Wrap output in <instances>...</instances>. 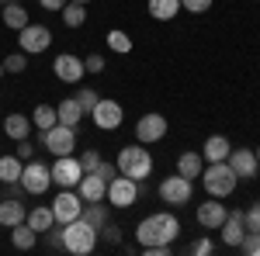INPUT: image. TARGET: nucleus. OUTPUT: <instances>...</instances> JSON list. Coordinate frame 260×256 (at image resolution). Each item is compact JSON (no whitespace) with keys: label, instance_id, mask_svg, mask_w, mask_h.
<instances>
[{"label":"nucleus","instance_id":"42","mask_svg":"<svg viewBox=\"0 0 260 256\" xmlns=\"http://www.w3.org/2000/svg\"><path fill=\"white\" fill-rule=\"evenodd\" d=\"M212 249H215L212 239H198V242H191V253H198V256H208Z\"/></svg>","mask_w":260,"mask_h":256},{"label":"nucleus","instance_id":"10","mask_svg":"<svg viewBox=\"0 0 260 256\" xmlns=\"http://www.w3.org/2000/svg\"><path fill=\"white\" fill-rule=\"evenodd\" d=\"M90 118H94V125H98L101 132H115V128H121V121H125V111H121L118 100L101 97L94 104V111H90Z\"/></svg>","mask_w":260,"mask_h":256},{"label":"nucleus","instance_id":"5","mask_svg":"<svg viewBox=\"0 0 260 256\" xmlns=\"http://www.w3.org/2000/svg\"><path fill=\"white\" fill-rule=\"evenodd\" d=\"M139 180L125 177V173H118V177L108 180V191H104V201L111 204V208H132L136 204V197H139Z\"/></svg>","mask_w":260,"mask_h":256},{"label":"nucleus","instance_id":"20","mask_svg":"<svg viewBox=\"0 0 260 256\" xmlns=\"http://www.w3.org/2000/svg\"><path fill=\"white\" fill-rule=\"evenodd\" d=\"M104 191H108V180H101L98 173H83L77 184V194L83 201H104Z\"/></svg>","mask_w":260,"mask_h":256},{"label":"nucleus","instance_id":"27","mask_svg":"<svg viewBox=\"0 0 260 256\" xmlns=\"http://www.w3.org/2000/svg\"><path fill=\"white\" fill-rule=\"evenodd\" d=\"M24 163L18 156H0V184H18Z\"/></svg>","mask_w":260,"mask_h":256},{"label":"nucleus","instance_id":"8","mask_svg":"<svg viewBox=\"0 0 260 256\" xmlns=\"http://www.w3.org/2000/svg\"><path fill=\"white\" fill-rule=\"evenodd\" d=\"M191 194H194V184L187 177H167L160 184V201L163 204H170V208H184V204H191Z\"/></svg>","mask_w":260,"mask_h":256},{"label":"nucleus","instance_id":"49","mask_svg":"<svg viewBox=\"0 0 260 256\" xmlns=\"http://www.w3.org/2000/svg\"><path fill=\"white\" fill-rule=\"evenodd\" d=\"M4 4H14V0H4Z\"/></svg>","mask_w":260,"mask_h":256},{"label":"nucleus","instance_id":"22","mask_svg":"<svg viewBox=\"0 0 260 256\" xmlns=\"http://www.w3.org/2000/svg\"><path fill=\"white\" fill-rule=\"evenodd\" d=\"M201 170H205V156H201V153H180V159H177L180 177L194 180V177H201Z\"/></svg>","mask_w":260,"mask_h":256},{"label":"nucleus","instance_id":"35","mask_svg":"<svg viewBox=\"0 0 260 256\" xmlns=\"http://www.w3.org/2000/svg\"><path fill=\"white\" fill-rule=\"evenodd\" d=\"M240 249H243V253H250V256H260V232H253V229H246V236H243Z\"/></svg>","mask_w":260,"mask_h":256},{"label":"nucleus","instance_id":"48","mask_svg":"<svg viewBox=\"0 0 260 256\" xmlns=\"http://www.w3.org/2000/svg\"><path fill=\"white\" fill-rule=\"evenodd\" d=\"M77 4H90V0H77Z\"/></svg>","mask_w":260,"mask_h":256},{"label":"nucleus","instance_id":"4","mask_svg":"<svg viewBox=\"0 0 260 256\" xmlns=\"http://www.w3.org/2000/svg\"><path fill=\"white\" fill-rule=\"evenodd\" d=\"M115 166H118V173H125V177L132 180H146L149 173H153V156H149V149H139V145H125L118 153V159H115Z\"/></svg>","mask_w":260,"mask_h":256},{"label":"nucleus","instance_id":"32","mask_svg":"<svg viewBox=\"0 0 260 256\" xmlns=\"http://www.w3.org/2000/svg\"><path fill=\"white\" fill-rule=\"evenodd\" d=\"M104 42H108V49H111V52H121V56H128V52H132V39H128L121 28H111V31L104 35Z\"/></svg>","mask_w":260,"mask_h":256},{"label":"nucleus","instance_id":"2","mask_svg":"<svg viewBox=\"0 0 260 256\" xmlns=\"http://www.w3.org/2000/svg\"><path fill=\"white\" fill-rule=\"evenodd\" d=\"M62 249L73 256H87L98 249V229L87 222V218H73V222H66L62 225Z\"/></svg>","mask_w":260,"mask_h":256},{"label":"nucleus","instance_id":"36","mask_svg":"<svg viewBox=\"0 0 260 256\" xmlns=\"http://www.w3.org/2000/svg\"><path fill=\"white\" fill-rule=\"evenodd\" d=\"M83 73H94V77L104 73V56H101V52H90V56L83 59Z\"/></svg>","mask_w":260,"mask_h":256},{"label":"nucleus","instance_id":"1","mask_svg":"<svg viewBox=\"0 0 260 256\" xmlns=\"http://www.w3.org/2000/svg\"><path fill=\"white\" fill-rule=\"evenodd\" d=\"M180 236V222L170 211H156V215L142 218L136 225V239L139 246H160V242H174Z\"/></svg>","mask_w":260,"mask_h":256},{"label":"nucleus","instance_id":"41","mask_svg":"<svg viewBox=\"0 0 260 256\" xmlns=\"http://www.w3.org/2000/svg\"><path fill=\"white\" fill-rule=\"evenodd\" d=\"M90 173H98L101 180H111V177H118V166H115V163H104V159H101L98 170H90Z\"/></svg>","mask_w":260,"mask_h":256},{"label":"nucleus","instance_id":"29","mask_svg":"<svg viewBox=\"0 0 260 256\" xmlns=\"http://www.w3.org/2000/svg\"><path fill=\"white\" fill-rule=\"evenodd\" d=\"M56 121L59 118H56V107H52V104H39V107L31 111V125H35L39 132H49Z\"/></svg>","mask_w":260,"mask_h":256},{"label":"nucleus","instance_id":"6","mask_svg":"<svg viewBox=\"0 0 260 256\" xmlns=\"http://www.w3.org/2000/svg\"><path fill=\"white\" fill-rule=\"evenodd\" d=\"M42 145H45L52 156H73V149H77V128L56 121L49 132H42Z\"/></svg>","mask_w":260,"mask_h":256},{"label":"nucleus","instance_id":"18","mask_svg":"<svg viewBox=\"0 0 260 256\" xmlns=\"http://www.w3.org/2000/svg\"><path fill=\"white\" fill-rule=\"evenodd\" d=\"M229 153H233V142L225 135H208L205 145H201V156L208 163H222V159H229Z\"/></svg>","mask_w":260,"mask_h":256},{"label":"nucleus","instance_id":"38","mask_svg":"<svg viewBox=\"0 0 260 256\" xmlns=\"http://www.w3.org/2000/svg\"><path fill=\"white\" fill-rule=\"evenodd\" d=\"M243 218H246V229H253V232H260V201H253L246 211H243Z\"/></svg>","mask_w":260,"mask_h":256},{"label":"nucleus","instance_id":"43","mask_svg":"<svg viewBox=\"0 0 260 256\" xmlns=\"http://www.w3.org/2000/svg\"><path fill=\"white\" fill-rule=\"evenodd\" d=\"M31 153H35V149H31V142H28V138H21V142H18V159H21V163H28Z\"/></svg>","mask_w":260,"mask_h":256},{"label":"nucleus","instance_id":"33","mask_svg":"<svg viewBox=\"0 0 260 256\" xmlns=\"http://www.w3.org/2000/svg\"><path fill=\"white\" fill-rule=\"evenodd\" d=\"M28 69V52H14L4 59V73H24Z\"/></svg>","mask_w":260,"mask_h":256},{"label":"nucleus","instance_id":"3","mask_svg":"<svg viewBox=\"0 0 260 256\" xmlns=\"http://www.w3.org/2000/svg\"><path fill=\"white\" fill-rule=\"evenodd\" d=\"M201 184H205L208 197H229L233 191H236L240 177H236V173H233V166L222 159V163H208V166L201 170Z\"/></svg>","mask_w":260,"mask_h":256},{"label":"nucleus","instance_id":"34","mask_svg":"<svg viewBox=\"0 0 260 256\" xmlns=\"http://www.w3.org/2000/svg\"><path fill=\"white\" fill-rule=\"evenodd\" d=\"M98 239H104L108 246H121V229L108 222V225H101V229H98Z\"/></svg>","mask_w":260,"mask_h":256},{"label":"nucleus","instance_id":"14","mask_svg":"<svg viewBox=\"0 0 260 256\" xmlns=\"http://www.w3.org/2000/svg\"><path fill=\"white\" fill-rule=\"evenodd\" d=\"M52 73H56V80H62V83H80L83 80V59L73 56V52H59L56 62H52Z\"/></svg>","mask_w":260,"mask_h":256},{"label":"nucleus","instance_id":"26","mask_svg":"<svg viewBox=\"0 0 260 256\" xmlns=\"http://www.w3.org/2000/svg\"><path fill=\"white\" fill-rule=\"evenodd\" d=\"M149 14L156 21H174L180 14V0H149Z\"/></svg>","mask_w":260,"mask_h":256},{"label":"nucleus","instance_id":"11","mask_svg":"<svg viewBox=\"0 0 260 256\" xmlns=\"http://www.w3.org/2000/svg\"><path fill=\"white\" fill-rule=\"evenodd\" d=\"M18 42H21V52H28V56H39V52H45L49 45H52V31L45 28V24H24L18 31Z\"/></svg>","mask_w":260,"mask_h":256},{"label":"nucleus","instance_id":"9","mask_svg":"<svg viewBox=\"0 0 260 256\" xmlns=\"http://www.w3.org/2000/svg\"><path fill=\"white\" fill-rule=\"evenodd\" d=\"M18 184L28 191V194H45V191L52 187V173H49V166H45V163L28 159V163H24V170H21Z\"/></svg>","mask_w":260,"mask_h":256},{"label":"nucleus","instance_id":"7","mask_svg":"<svg viewBox=\"0 0 260 256\" xmlns=\"http://www.w3.org/2000/svg\"><path fill=\"white\" fill-rule=\"evenodd\" d=\"M49 208H52V218H56V225H66V222H73V218H80V215H83V197L77 194L73 187H62Z\"/></svg>","mask_w":260,"mask_h":256},{"label":"nucleus","instance_id":"46","mask_svg":"<svg viewBox=\"0 0 260 256\" xmlns=\"http://www.w3.org/2000/svg\"><path fill=\"white\" fill-rule=\"evenodd\" d=\"M253 153H257V159H260V145H257V149H253Z\"/></svg>","mask_w":260,"mask_h":256},{"label":"nucleus","instance_id":"24","mask_svg":"<svg viewBox=\"0 0 260 256\" xmlns=\"http://www.w3.org/2000/svg\"><path fill=\"white\" fill-rule=\"evenodd\" d=\"M11 242H14V249H31L39 242V232L28 222H18V225H11Z\"/></svg>","mask_w":260,"mask_h":256},{"label":"nucleus","instance_id":"45","mask_svg":"<svg viewBox=\"0 0 260 256\" xmlns=\"http://www.w3.org/2000/svg\"><path fill=\"white\" fill-rule=\"evenodd\" d=\"M39 4L45 11H62V7H66V0H39Z\"/></svg>","mask_w":260,"mask_h":256},{"label":"nucleus","instance_id":"15","mask_svg":"<svg viewBox=\"0 0 260 256\" xmlns=\"http://www.w3.org/2000/svg\"><path fill=\"white\" fill-rule=\"evenodd\" d=\"M225 163L233 166V173H236L240 180H253V177H257V170H260V159H257L253 149H233Z\"/></svg>","mask_w":260,"mask_h":256},{"label":"nucleus","instance_id":"44","mask_svg":"<svg viewBox=\"0 0 260 256\" xmlns=\"http://www.w3.org/2000/svg\"><path fill=\"white\" fill-rule=\"evenodd\" d=\"M45 242H49L52 249H62V232H52V229H49V239H45Z\"/></svg>","mask_w":260,"mask_h":256},{"label":"nucleus","instance_id":"39","mask_svg":"<svg viewBox=\"0 0 260 256\" xmlns=\"http://www.w3.org/2000/svg\"><path fill=\"white\" fill-rule=\"evenodd\" d=\"M180 11H191V14H205V11H212V0H180Z\"/></svg>","mask_w":260,"mask_h":256},{"label":"nucleus","instance_id":"17","mask_svg":"<svg viewBox=\"0 0 260 256\" xmlns=\"http://www.w3.org/2000/svg\"><path fill=\"white\" fill-rule=\"evenodd\" d=\"M219 232H222V242H225V246L240 249L243 236H246V218H243V211H229L225 222L219 225Z\"/></svg>","mask_w":260,"mask_h":256},{"label":"nucleus","instance_id":"25","mask_svg":"<svg viewBox=\"0 0 260 256\" xmlns=\"http://www.w3.org/2000/svg\"><path fill=\"white\" fill-rule=\"evenodd\" d=\"M24 218H28V211H24V204H21V201H14V197H11V201H0V225H7V229H11V225L24 222Z\"/></svg>","mask_w":260,"mask_h":256},{"label":"nucleus","instance_id":"23","mask_svg":"<svg viewBox=\"0 0 260 256\" xmlns=\"http://www.w3.org/2000/svg\"><path fill=\"white\" fill-rule=\"evenodd\" d=\"M24 222H28L35 232H49V229H56V218H52V208H49V204H39V208H31Z\"/></svg>","mask_w":260,"mask_h":256},{"label":"nucleus","instance_id":"31","mask_svg":"<svg viewBox=\"0 0 260 256\" xmlns=\"http://www.w3.org/2000/svg\"><path fill=\"white\" fill-rule=\"evenodd\" d=\"M83 21H87L83 4H77V0H66V7H62V24H66V28H80Z\"/></svg>","mask_w":260,"mask_h":256},{"label":"nucleus","instance_id":"16","mask_svg":"<svg viewBox=\"0 0 260 256\" xmlns=\"http://www.w3.org/2000/svg\"><path fill=\"white\" fill-rule=\"evenodd\" d=\"M194 215H198V225H201V229H219L229 211H225L222 197H208L205 204H198V211H194Z\"/></svg>","mask_w":260,"mask_h":256},{"label":"nucleus","instance_id":"30","mask_svg":"<svg viewBox=\"0 0 260 256\" xmlns=\"http://www.w3.org/2000/svg\"><path fill=\"white\" fill-rule=\"evenodd\" d=\"M83 218L101 229V225H108V204H101V201H83Z\"/></svg>","mask_w":260,"mask_h":256},{"label":"nucleus","instance_id":"37","mask_svg":"<svg viewBox=\"0 0 260 256\" xmlns=\"http://www.w3.org/2000/svg\"><path fill=\"white\" fill-rule=\"evenodd\" d=\"M77 100H80V107L83 111H87V115H90V111H94V104H98V90H90V87H83L80 94H77Z\"/></svg>","mask_w":260,"mask_h":256},{"label":"nucleus","instance_id":"28","mask_svg":"<svg viewBox=\"0 0 260 256\" xmlns=\"http://www.w3.org/2000/svg\"><path fill=\"white\" fill-rule=\"evenodd\" d=\"M4 24H7V28H14V31H21V28L28 24V11L21 7V0H14V4H7V7H4Z\"/></svg>","mask_w":260,"mask_h":256},{"label":"nucleus","instance_id":"13","mask_svg":"<svg viewBox=\"0 0 260 256\" xmlns=\"http://www.w3.org/2000/svg\"><path fill=\"white\" fill-rule=\"evenodd\" d=\"M167 135V118L156 115V111H149V115H142L136 121V138H139V145H153V142H160Z\"/></svg>","mask_w":260,"mask_h":256},{"label":"nucleus","instance_id":"40","mask_svg":"<svg viewBox=\"0 0 260 256\" xmlns=\"http://www.w3.org/2000/svg\"><path fill=\"white\" fill-rule=\"evenodd\" d=\"M98 163H101V153H98V149H83V156H80V166H83V173H90V170H98Z\"/></svg>","mask_w":260,"mask_h":256},{"label":"nucleus","instance_id":"21","mask_svg":"<svg viewBox=\"0 0 260 256\" xmlns=\"http://www.w3.org/2000/svg\"><path fill=\"white\" fill-rule=\"evenodd\" d=\"M31 128H35V125H31V118H28V115H18V111H14V115H7V118H4V135L14 138V142L28 138V132H31Z\"/></svg>","mask_w":260,"mask_h":256},{"label":"nucleus","instance_id":"12","mask_svg":"<svg viewBox=\"0 0 260 256\" xmlns=\"http://www.w3.org/2000/svg\"><path fill=\"white\" fill-rule=\"evenodd\" d=\"M49 173H52V184L56 187H77L83 177V166L77 156H56V163L49 166Z\"/></svg>","mask_w":260,"mask_h":256},{"label":"nucleus","instance_id":"47","mask_svg":"<svg viewBox=\"0 0 260 256\" xmlns=\"http://www.w3.org/2000/svg\"><path fill=\"white\" fill-rule=\"evenodd\" d=\"M0 77H4V62H0Z\"/></svg>","mask_w":260,"mask_h":256},{"label":"nucleus","instance_id":"19","mask_svg":"<svg viewBox=\"0 0 260 256\" xmlns=\"http://www.w3.org/2000/svg\"><path fill=\"white\" fill-rule=\"evenodd\" d=\"M83 115H87V111L80 107V100H77V97H62L59 104H56V118H59V125L77 128V125L83 121Z\"/></svg>","mask_w":260,"mask_h":256}]
</instances>
